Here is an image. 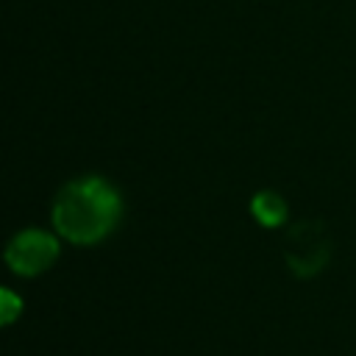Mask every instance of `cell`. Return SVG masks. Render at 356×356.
Segmentation results:
<instances>
[{
    "label": "cell",
    "instance_id": "cell-1",
    "mask_svg": "<svg viewBox=\"0 0 356 356\" xmlns=\"http://www.w3.org/2000/svg\"><path fill=\"white\" fill-rule=\"evenodd\" d=\"M125 217V197L120 186L103 175L70 178L53 197V231L72 245H100Z\"/></svg>",
    "mask_w": 356,
    "mask_h": 356
},
{
    "label": "cell",
    "instance_id": "cell-4",
    "mask_svg": "<svg viewBox=\"0 0 356 356\" xmlns=\"http://www.w3.org/2000/svg\"><path fill=\"white\" fill-rule=\"evenodd\" d=\"M0 309H3V325H11L22 312V300L11 289H0Z\"/></svg>",
    "mask_w": 356,
    "mask_h": 356
},
{
    "label": "cell",
    "instance_id": "cell-3",
    "mask_svg": "<svg viewBox=\"0 0 356 356\" xmlns=\"http://www.w3.org/2000/svg\"><path fill=\"white\" fill-rule=\"evenodd\" d=\"M250 214L259 225L264 228H278L286 222L289 217V203L284 200V195H278L275 189H259L250 197Z\"/></svg>",
    "mask_w": 356,
    "mask_h": 356
},
{
    "label": "cell",
    "instance_id": "cell-2",
    "mask_svg": "<svg viewBox=\"0 0 356 356\" xmlns=\"http://www.w3.org/2000/svg\"><path fill=\"white\" fill-rule=\"evenodd\" d=\"M61 253V236L44 228H22L6 242V264L14 275L36 278L47 273Z\"/></svg>",
    "mask_w": 356,
    "mask_h": 356
}]
</instances>
